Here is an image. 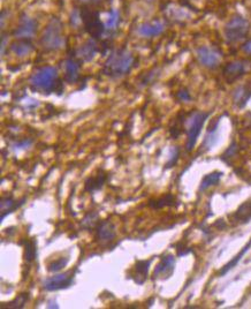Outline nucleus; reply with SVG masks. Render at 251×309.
<instances>
[{
	"mask_svg": "<svg viewBox=\"0 0 251 309\" xmlns=\"http://www.w3.org/2000/svg\"><path fill=\"white\" fill-rule=\"evenodd\" d=\"M135 58L128 50H116L109 55L102 70L107 76L122 77L132 70Z\"/></svg>",
	"mask_w": 251,
	"mask_h": 309,
	"instance_id": "obj_1",
	"label": "nucleus"
},
{
	"mask_svg": "<svg viewBox=\"0 0 251 309\" xmlns=\"http://www.w3.org/2000/svg\"><path fill=\"white\" fill-rule=\"evenodd\" d=\"M31 88L42 94H51L58 90V86H61L58 77V70L52 66H45L38 69L30 79Z\"/></svg>",
	"mask_w": 251,
	"mask_h": 309,
	"instance_id": "obj_2",
	"label": "nucleus"
},
{
	"mask_svg": "<svg viewBox=\"0 0 251 309\" xmlns=\"http://www.w3.org/2000/svg\"><path fill=\"white\" fill-rule=\"evenodd\" d=\"M41 43L47 51H56V50L61 49L63 44H65V38L62 36L61 22L56 17L52 19L49 22L48 27L45 28Z\"/></svg>",
	"mask_w": 251,
	"mask_h": 309,
	"instance_id": "obj_3",
	"label": "nucleus"
},
{
	"mask_svg": "<svg viewBox=\"0 0 251 309\" xmlns=\"http://www.w3.org/2000/svg\"><path fill=\"white\" fill-rule=\"evenodd\" d=\"M208 118V113L205 112H193L187 118V151H192L195 148L197 138L201 132L205 122Z\"/></svg>",
	"mask_w": 251,
	"mask_h": 309,
	"instance_id": "obj_4",
	"label": "nucleus"
},
{
	"mask_svg": "<svg viewBox=\"0 0 251 309\" xmlns=\"http://www.w3.org/2000/svg\"><path fill=\"white\" fill-rule=\"evenodd\" d=\"M250 24L248 20L241 15H236L228 21L225 27V37L228 43H238L246 38L249 33Z\"/></svg>",
	"mask_w": 251,
	"mask_h": 309,
	"instance_id": "obj_5",
	"label": "nucleus"
},
{
	"mask_svg": "<svg viewBox=\"0 0 251 309\" xmlns=\"http://www.w3.org/2000/svg\"><path fill=\"white\" fill-rule=\"evenodd\" d=\"M81 21L84 23L86 30L95 38L100 37L105 33V24L101 23L97 13L84 9L81 13Z\"/></svg>",
	"mask_w": 251,
	"mask_h": 309,
	"instance_id": "obj_6",
	"label": "nucleus"
},
{
	"mask_svg": "<svg viewBox=\"0 0 251 309\" xmlns=\"http://www.w3.org/2000/svg\"><path fill=\"white\" fill-rule=\"evenodd\" d=\"M73 283H74L73 271H68L63 273H58V275H54L50 277V278L45 279L43 283V287L44 290L53 292V291L68 289V287L72 286Z\"/></svg>",
	"mask_w": 251,
	"mask_h": 309,
	"instance_id": "obj_7",
	"label": "nucleus"
},
{
	"mask_svg": "<svg viewBox=\"0 0 251 309\" xmlns=\"http://www.w3.org/2000/svg\"><path fill=\"white\" fill-rule=\"evenodd\" d=\"M249 68L250 62H246V60H235V62H229L224 67L222 74H224L226 81H227L228 83H232L245 75V74L249 70Z\"/></svg>",
	"mask_w": 251,
	"mask_h": 309,
	"instance_id": "obj_8",
	"label": "nucleus"
},
{
	"mask_svg": "<svg viewBox=\"0 0 251 309\" xmlns=\"http://www.w3.org/2000/svg\"><path fill=\"white\" fill-rule=\"evenodd\" d=\"M196 55L201 65L206 67V68H217L219 63H220L221 55L214 49L207 48V46H201V48L197 49Z\"/></svg>",
	"mask_w": 251,
	"mask_h": 309,
	"instance_id": "obj_9",
	"label": "nucleus"
},
{
	"mask_svg": "<svg viewBox=\"0 0 251 309\" xmlns=\"http://www.w3.org/2000/svg\"><path fill=\"white\" fill-rule=\"evenodd\" d=\"M37 30V22L31 17L23 15L19 26L14 31V36L19 40H31Z\"/></svg>",
	"mask_w": 251,
	"mask_h": 309,
	"instance_id": "obj_10",
	"label": "nucleus"
},
{
	"mask_svg": "<svg viewBox=\"0 0 251 309\" xmlns=\"http://www.w3.org/2000/svg\"><path fill=\"white\" fill-rule=\"evenodd\" d=\"M175 269V258L173 255L168 254L165 255L161 258L160 262L155 266L153 271V278L154 279H167L173 275Z\"/></svg>",
	"mask_w": 251,
	"mask_h": 309,
	"instance_id": "obj_11",
	"label": "nucleus"
},
{
	"mask_svg": "<svg viewBox=\"0 0 251 309\" xmlns=\"http://www.w3.org/2000/svg\"><path fill=\"white\" fill-rule=\"evenodd\" d=\"M95 233H96V240H98L101 244L111 243L116 237L114 224L108 221H102L98 223V225L95 227Z\"/></svg>",
	"mask_w": 251,
	"mask_h": 309,
	"instance_id": "obj_12",
	"label": "nucleus"
},
{
	"mask_svg": "<svg viewBox=\"0 0 251 309\" xmlns=\"http://www.w3.org/2000/svg\"><path fill=\"white\" fill-rule=\"evenodd\" d=\"M165 30V24L161 22V21H151V22L143 23L142 26H140L139 28V34L143 37H155L159 36L164 33Z\"/></svg>",
	"mask_w": 251,
	"mask_h": 309,
	"instance_id": "obj_13",
	"label": "nucleus"
},
{
	"mask_svg": "<svg viewBox=\"0 0 251 309\" xmlns=\"http://www.w3.org/2000/svg\"><path fill=\"white\" fill-rule=\"evenodd\" d=\"M80 77V63L74 59H67L65 62V79L67 82L75 83Z\"/></svg>",
	"mask_w": 251,
	"mask_h": 309,
	"instance_id": "obj_14",
	"label": "nucleus"
},
{
	"mask_svg": "<svg viewBox=\"0 0 251 309\" xmlns=\"http://www.w3.org/2000/svg\"><path fill=\"white\" fill-rule=\"evenodd\" d=\"M97 53V44L95 41L89 40L76 51L77 57L83 62H91Z\"/></svg>",
	"mask_w": 251,
	"mask_h": 309,
	"instance_id": "obj_15",
	"label": "nucleus"
},
{
	"mask_svg": "<svg viewBox=\"0 0 251 309\" xmlns=\"http://www.w3.org/2000/svg\"><path fill=\"white\" fill-rule=\"evenodd\" d=\"M233 219L239 224H247L251 221V200L246 201L240 205L233 215Z\"/></svg>",
	"mask_w": 251,
	"mask_h": 309,
	"instance_id": "obj_16",
	"label": "nucleus"
},
{
	"mask_svg": "<svg viewBox=\"0 0 251 309\" xmlns=\"http://www.w3.org/2000/svg\"><path fill=\"white\" fill-rule=\"evenodd\" d=\"M26 201V198L21 201H15L13 197H3L0 201V208H1V221L5 219L7 215L12 214L13 211H15L16 209H19L21 205L23 204V202Z\"/></svg>",
	"mask_w": 251,
	"mask_h": 309,
	"instance_id": "obj_17",
	"label": "nucleus"
},
{
	"mask_svg": "<svg viewBox=\"0 0 251 309\" xmlns=\"http://www.w3.org/2000/svg\"><path fill=\"white\" fill-rule=\"evenodd\" d=\"M10 50L17 57H26L33 52L34 45L30 43L29 40H19L10 45Z\"/></svg>",
	"mask_w": 251,
	"mask_h": 309,
	"instance_id": "obj_18",
	"label": "nucleus"
},
{
	"mask_svg": "<svg viewBox=\"0 0 251 309\" xmlns=\"http://www.w3.org/2000/svg\"><path fill=\"white\" fill-rule=\"evenodd\" d=\"M106 181V175L101 171V173L97 175L96 177H90L86 180L84 184V190L89 191V193H94V191L100 190V188L104 186Z\"/></svg>",
	"mask_w": 251,
	"mask_h": 309,
	"instance_id": "obj_19",
	"label": "nucleus"
},
{
	"mask_svg": "<svg viewBox=\"0 0 251 309\" xmlns=\"http://www.w3.org/2000/svg\"><path fill=\"white\" fill-rule=\"evenodd\" d=\"M251 97V90H249L248 87L241 86L235 89L234 94H233V98H234L235 104L239 106V108H243L247 104V102L249 101V98Z\"/></svg>",
	"mask_w": 251,
	"mask_h": 309,
	"instance_id": "obj_20",
	"label": "nucleus"
},
{
	"mask_svg": "<svg viewBox=\"0 0 251 309\" xmlns=\"http://www.w3.org/2000/svg\"><path fill=\"white\" fill-rule=\"evenodd\" d=\"M222 176H224V173L219 172V171L208 173V175H206L203 178V179H201V185H200V190L204 191L212 186H215V185L220 181Z\"/></svg>",
	"mask_w": 251,
	"mask_h": 309,
	"instance_id": "obj_21",
	"label": "nucleus"
},
{
	"mask_svg": "<svg viewBox=\"0 0 251 309\" xmlns=\"http://www.w3.org/2000/svg\"><path fill=\"white\" fill-rule=\"evenodd\" d=\"M175 197L173 194H166L164 196L157 198V200H151L149 202V207L153 209H162L165 207H173L175 205Z\"/></svg>",
	"mask_w": 251,
	"mask_h": 309,
	"instance_id": "obj_22",
	"label": "nucleus"
},
{
	"mask_svg": "<svg viewBox=\"0 0 251 309\" xmlns=\"http://www.w3.org/2000/svg\"><path fill=\"white\" fill-rule=\"evenodd\" d=\"M250 247H251V239H250L249 243L247 244L246 246L242 248L241 251H240V253H239L238 255H236V256H235L234 258H233V260L229 261L228 263L226 264V265L224 266V268H222V269L220 270V272H219V275H220V276H224V275H226V273H227V272L229 271V270H232L233 268H234V266H235L236 264H238L240 261H241V258H242L243 256H245V254L247 253V251L249 250V248H250Z\"/></svg>",
	"mask_w": 251,
	"mask_h": 309,
	"instance_id": "obj_23",
	"label": "nucleus"
},
{
	"mask_svg": "<svg viewBox=\"0 0 251 309\" xmlns=\"http://www.w3.org/2000/svg\"><path fill=\"white\" fill-rule=\"evenodd\" d=\"M151 264V260H141L137 261L135 264V273L136 276H141V284L144 283V280L147 279L148 272H149V268Z\"/></svg>",
	"mask_w": 251,
	"mask_h": 309,
	"instance_id": "obj_24",
	"label": "nucleus"
},
{
	"mask_svg": "<svg viewBox=\"0 0 251 309\" xmlns=\"http://www.w3.org/2000/svg\"><path fill=\"white\" fill-rule=\"evenodd\" d=\"M37 256V244L35 239L28 240L26 244V247H24V260H26L28 263L33 262L35 258Z\"/></svg>",
	"mask_w": 251,
	"mask_h": 309,
	"instance_id": "obj_25",
	"label": "nucleus"
},
{
	"mask_svg": "<svg viewBox=\"0 0 251 309\" xmlns=\"http://www.w3.org/2000/svg\"><path fill=\"white\" fill-rule=\"evenodd\" d=\"M29 301V294L27 293H22L20 294L19 297H16L15 299L10 301L7 305H2L1 308H10V309H19V308H23L26 306V304Z\"/></svg>",
	"mask_w": 251,
	"mask_h": 309,
	"instance_id": "obj_26",
	"label": "nucleus"
},
{
	"mask_svg": "<svg viewBox=\"0 0 251 309\" xmlns=\"http://www.w3.org/2000/svg\"><path fill=\"white\" fill-rule=\"evenodd\" d=\"M98 219H100V216H98V214L96 211H91V212H88V214L86 215V217H84L82 219V223H81V226L83 227V229H87V230H91L93 227H96L98 225Z\"/></svg>",
	"mask_w": 251,
	"mask_h": 309,
	"instance_id": "obj_27",
	"label": "nucleus"
},
{
	"mask_svg": "<svg viewBox=\"0 0 251 309\" xmlns=\"http://www.w3.org/2000/svg\"><path fill=\"white\" fill-rule=\"evenodd\" d=\"M119 21H120L119 12L115 9L112 10V12L109 13L108 19L105 23V31L106 33H112V31H114L116 28H118Z\"/></svg>",
	"mask_w": 251,
	"mask_h": 309,
	"instance_id": "obj_28",
	"label": "nucleus"
},
{
	"mask_svg": "<svg viewBox=\"0 0 251 309\" xmlns=\"http://www.w3.org/2000/svg\"><path fill=\"white\" fill-rule=\"evenodd\" d=\"M68 262H69V257L68 256H67V257H60V258H58V260L52 261L51 263L49 264V266H48L49 271H50V272H59V271H61L62 269L66 268L67 264H68Z\"/></svg>",
	"mask_w": 251,
	"mask_h": 309,
	"instance_id": "obj_29",
	"label": "nucleus"
},
{
	"mask_svg": "<svg viewBox=\"0 0 251 309\" xmlns=\"http://www.w3.org/2000/svg\"><path fill=\"white\" fill-rule=\"evenodd\" d=\"M179 155H180V149L178 147H173L171 149V152H169V158L167 164H166V168H173L176 163H178L179 159Z\"/></svg>",
	"mask_w": 251,
	"mask_h": 309,
	"instance_id": "obj_30",
	"label": "nucleus"
},
{
	"mask_svg": "<svg viewBox=\"0 0 251 309\" xmlns=\"http://www.w3.org/2000/svg\"><path fill=\"white\" fill-rule=\"evenodd\" d=\"M176 97H178L179 101L181 102L192 101V96H190L189 91L187 90V89H181V90H179L178 94H176Z\"/></svg>",
	"mask_w": 251,
	"mask_h": 309,
	"instance_id": "obj_31",
	"label": "nucleus"
},
{
	"mask_svg": "<svg viewBox=\"0 0 251 309\" xmlns=\"http://www.w3.org/2000/svg\"><path fill=\"white\" fill-rule=\"evenodd\" d=\"M31 144H33V140H30V138H26V140L16 142V143L13 145V149H15V150H19V149H27V148H29Z\"/></svg>",
	"mask_w": 251,
	"mask_h": 309,
	"instance_id": "obj_32",
	"label": "nucleus"
},
{
	"mask_svg": "<svg viewBox=\"0 0 251 309\" xmlns=\"http://www.w3.org/2000/svg\"><path fill=\"white\" fill-rule=\"evenodd\" d=\"M238 151V148H236V143L234 142V143H233L231 147L228 148V150L225 152V155L222 156V158H229V157H232V156H234L235 155V152Z\"/></svg>",
	"mask_w": 251,
	"mask_h": 309,
	"instance_id": "obj_33",
	"label": "nucleus"
},
{
	"mask_svg": "<svg viewBox=\"0 0 251 309\" xmlns=\"http://www.w3.org/2000/svg\"><path fill=\"white\" fill-rule=\"evenodd\" d=\"M242 51L246 53V55H250L251 56V40L247 41L245 44L242 45Z\"/></svg>",
	"mask_w": 251,
	"mask_h": 309,
	"instance_id": "obj_34",
	"label": "nucleus"
},
{
	"mask_svg": "<svg viewBox=\"0 0 251 309\" xmlns=\"http://www.w3.org/2000/svg\"><path fill=\"white\" fill-rule=\"evenodd\" d=\"M5 49H6V36L2 37V43H1V55L5 53Z\"/></svg>",
	"mask_w": 251,
	"mask_h": 309,
	"instance_id": "obj_35",
	"label": "nucleus"
},
{
	"mask_svg": "<svg viewBox=\"0 0 251 309\" xmlns=\"http://www.w3.org/2000/svg\"><path fill=\"white\" fill-rule=\"evenodd\" d=\"M48 307H49V308H59L58 305H56V301H54V300L50 301V303H49V306H48Z\"/></svg>",
	"mask_w": 251,
	"mask_h": 309,
	"instance_id": "obj_36",
	"label": "nucleus"
},
{
	"mask_svg": "<svg viewBox=\"0 0 251 309\" xmlns=\"http://www.w3.org/2000/svg\"><path fill=\"white\" fill-rule=\"evenodd\" d=\"M79 1H83V2H98V1H101V0H79Z\"/></svg>",
	"mask_w": 251,
	"mask_h": 309,
	"instance_id": "obj_37",
	"label": "nucleus"
}]
</instances>
